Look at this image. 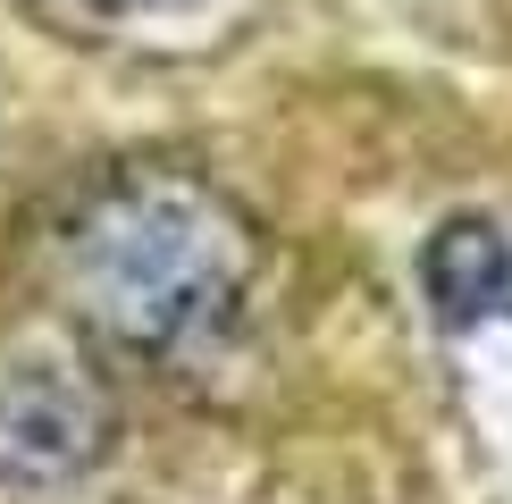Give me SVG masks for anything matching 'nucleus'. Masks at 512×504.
Returning a JSON list of instances; mask_svg holds the SVG:
<instances>
[{"label": "nucleus", "instance_id": "2", "mask_svg": "<svg viewBox=\"0 0 512 504\" xmlns=\"http://www.w3.org/2000/svg\"><path fill=\"white\" fill-rule=\"evenodd\" d=\"M420 286L445 328L496 320V311H512V236L496 219H445L420 252Z\"/></svg>", "mask_w": 512, "mask_h": 504}, {"label": "nucleus", "instance_id": "4", "mask_svg": "<svg viewBox=\"0 0 512 504\" xmlns=\"http://www.w3.org/2000/svg\"><path fill=\"white\" fill-rule=\"evenodd\" d=\"M84 9H160V0H84Z\"/></svg>", "mask_w": 512, "mask_h": 504}, {"label": "nucleus", "instance_id": "3", "mask_svg": "<svg viewBox=\"0 0 512 504\" xmlns=\"http://www.w3.org/2000/svg\"><path fill=\"white\" fill-rule=\"evenodd\" d=\"M84 454H93V412H84L76 395H51L42 378H26V387L0 404V471L59 479V471H76Z\"/></svg>", "mask_w": 512, "mask_h": 504}, {"label": "nucleus", "instance_id": "1", "mask_svg": "<svg viewBox=\"0 0 512 504\" xmlns=\"http://www.w3.org/2000/svg\"><path fill=\"white\" fill-rule=\"evenodd\" d=\"M252 261L261 236L210 177L118 168L59 236V294L101 353L168 362L244 303Z\"/></svg>", "mask_w": 512, "mask_h": 504}]
</instances>
